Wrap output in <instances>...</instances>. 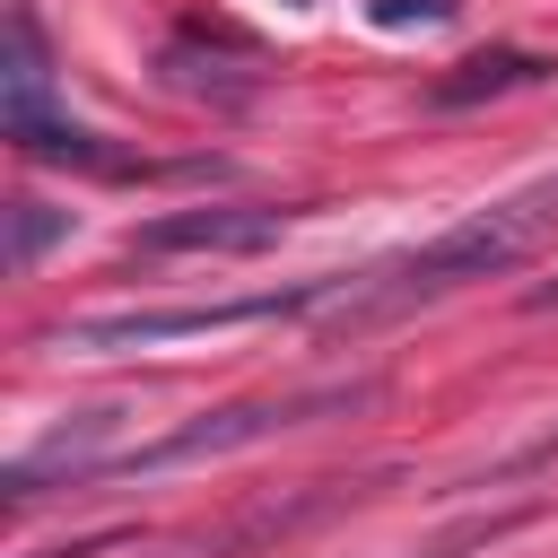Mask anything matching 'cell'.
<instances>
[{"instance_id": "obj_6", "label": "cell", "mask_w": 558, "mask_h": 558, "mask_svg": "<svg viewBox=\"0 0 558 558\" xmlns=\"http://www.w3.org/2000/svg\"><path fill=\"white\" fill-rule=\"evenodd\" d=\"M26 113H52V52H44V26L26 0H9V52H0V122H26Z\"/></svg>"}, {"instance_id": "obj_8", "label": "cell", "mask_w": 558, "mask_h": 558, "mask_svg": "<svg viewBox=\"0 0 558 558\" xmlns=\"http://www.w3.org/2000/svg\"><path fill=\"white\" fill-rule=\"evenodd\" d=\"M52 235H70V209H44V201H9V262L26 270Z\"/></svg>"}, {"instance_id": "obj_4", "label": "cell", "mask_w": 558, "mask_h": 558, "mask_svg": "<svg viewBox=\"0 0 558 558\" xmlns=\"http://www.w3.org/2000/svg\"><path fill=\"white\" fill-rule=\"evenodd\" d=\"M288 235V209H253V201H209V209H166L131 235V253H262Z\"/></svg>"}, {"instance_id": "obj_3", "label": "cell", "mask_w": 558, "mask_h": 558, "mask_svg": "<svg viewBox=\"0 0 558 558\" xmlns=\"http://www.w3.org/2000/svg\"><path fill=\"white\" fill-rule=\"evenodd\" d=\"M357 401H366V384H323V392H296V401H244V410H209V418H192V427H174V436H157V445L105 453V471H96V480H140V471L218 462V453H244V445H262V436H288V427H305V418H323V410H357Z\"/></svg>"}, {"instance_id": "obj_9", "label": "cell", "mask_w": 558, "mask_h": 558, "mask_svg": "<svg viewBox=\"0 0 558 558\" xmlns=\"http://www.w3.org/2000/svg\"><path fill=\"white\" fill-rule=\"evenodd\" d=\"M453 0H375V26H445Z\"/></svg>"}, {"instance_id": "obj_2", "label": "cell", "mask_w": 558, "mask_h": 558, "mask_svg": "<svg viewBox=\"0 0 558 558\" xmlns=\"http://www.w3.org/2000/svg\"><path fill=\"white\" fill-rule=\"evenodd\" d=\"M340 296V279H305V288H262V296H227V305H157V314H87L44 331V349L70 357H105V349H157V340H192V331H244V323H279V314H323Z\"/></svg>"}, {"instance_id": "obj_5", "label": "cell", "mask_w": 558, "mask_h": 558, "mask_svg": "<svg viewBox=\"0 0 558 558\" xmlns=\"http://www.w3.org/2000/svg\"><path fill=\"white\" fill-rule=\"evenodd\" d=\"M17 157H44V166H87V174H148V157L113 148L105 131L70 122V113H26V122H0Z\"/></svg>"}, {"instance_id": "obj_10", "label": "cell", "mask_w": 558, "mask_h": 558, "mask_svg": "<svg viewBox=\"0 0 558 558\" xmlns=\"http://www.w3.org/2000/svg\"><path fill=\"white\" fill-rule=\"evenodd\" d=\"M549 305H558V279H549V288H532V314H549Z\"/></svg>"}, {"instance_id": "obj_7", "label": "cell", "mask_w": 558, "mask_h": 558, "mask_svg": "<svg viewBox=\"0 0 558 558\" xmlns=\"http://www.w3.org/2000/svg\"><path fill=\"white\" fill-rule=\"evenodd\" d=\"M558 61L549 52H471L453 78H436V105H480V96H506V87H541Z\"/></svg>"}, {"instance_id": "obj_1", "label": "cell", "mask_w": 558, "mask_h": 558, "mask_svg": "<svg viewBox=\"0 0 558 558\" xmlns=\"http://www.w3.org/2000/svg\"><path fill=\"white\" fill-rule=\"evenodd\" d=\"M549 227H558V174H541V183H523V192L453 218L445 235H427L418 253H401V262H384V270H366V279H340V296H331L323 314H331V323H392V314H410V305H436V296H453V288H471V279L514 270Z\"/></svg>"}]
</instances>
